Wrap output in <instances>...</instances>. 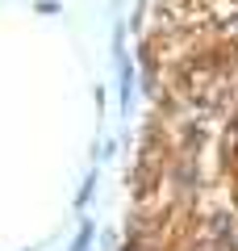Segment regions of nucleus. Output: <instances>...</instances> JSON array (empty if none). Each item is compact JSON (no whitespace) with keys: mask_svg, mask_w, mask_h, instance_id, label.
<instances>
[{"mask_svg":"<svg viewBox=\"0 0 238 251\" xmlns=\"http://www.w3.org/2000/svg\"><path fill=\"white\" fill-rule=\"evenodd\" d=\"M121 251H238V0H146Z\"/></svg>","mask_w":238,"mask_h":251,"instance_id":"f257e3e1","label":"nucleus"}]
</instances>
